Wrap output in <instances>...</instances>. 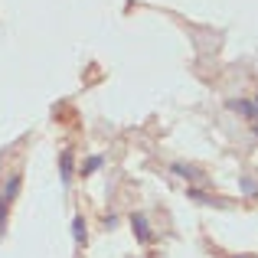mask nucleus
Wrapping results in <instances>:
<instances>
[{
	"label": "nucleus",
	"instance_id": "nucleus-4",
	"mask_svg": "<svg viewBox=\"0 0 258 258\" xmlns=\"http://www.w3.org/2000/svg\"><path fill=\"white\" fill-rule=\"evenodd\" d=\"M98 167H101V160H98V157H92V160H88V164H85V173H92V170H98Z\"/></svg>",
	"mask_w": 258,
	"mask_h": 258
},
{
	"label": "nucleus",
	"instance_id": "nucleus-3",
	"mask_svg": "<svg viewBox=\"0 0 258 258\" xmlns=\"http://www.w3.org/2000/svg\"><path fill=\"white\" fill-rule=\"evenodd\" d=\"M76 239H79V242L85 239V222H82V219H76Z\"/></svg>",
	"mask_w": 258,
	"mask_h": 258
},
{
	"label": "nucleus",
	"instance_id": "nucleus-1",
	"mask_svg": "<svg viewBox=\"0 0 258 258\" xmlns=\"http://www.w3.org/2000/svg\"><path fill=\"white\" fill-rule=\"evenodd\" d=\"M17 193H20V173H10L4 180V186H0V229H4L7 209H10V203L17 200Z\"/></svg>",
	"mask_w": 258,
	"mask_h": 258
},
{
	"label": "nucleus",
	"instance_id": "nucleus-2",
	"mask_svg": "<svg viewBox=\"0 0 258 258\" xmlns=\"http://www.w3.org/2000/svg\"><path fill=\"white\" fill-rule=\"evenodd\" d=\"M59 167H62V183H69V180H72V154H69V151L62 154V160H59Z\"/></svg>",
	"mask_w": 258,
	"mask_h": 258
}]
</instances>
